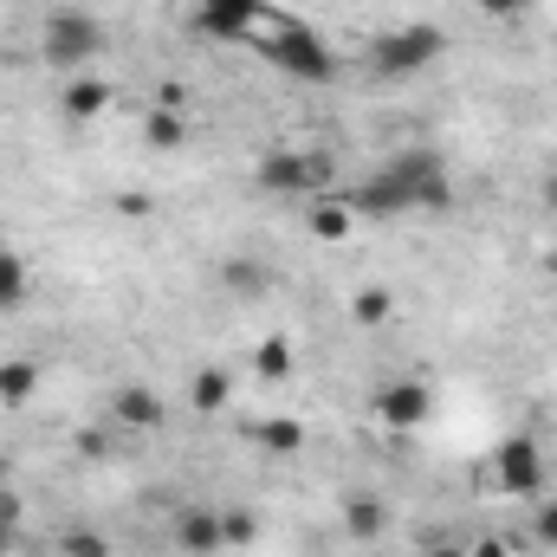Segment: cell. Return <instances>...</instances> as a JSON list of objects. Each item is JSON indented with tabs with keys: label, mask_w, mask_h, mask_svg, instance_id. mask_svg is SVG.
Returning a JSON list of instances; mask_svg holds the SVG:
<instances>
[{
	"label": "cell",
	"mask_w": 557,
	"mask_h": 557,
	"mask_svg": "<svg viewBox=\"0 0 557 557\" xmlns=\"http://www.w3.org/2000/svg\"><path fill=\"white\" fill-rule=\"evenodd\" d=\"M59 552H65V557H111V545H104V532H91V525H72V532L59 539Z\"/></svg>",
	"instance_id": "22"
},
{
	"label": "cell",
	"mask_w": 557,
	"mask_h": 557,
	"mask_svg": "<svg viewBox=\"0 0 557 557\" xmlns=\"http://www.w3.org/2000/svg\"><path fill=\"white\" fill-rule=\"evenodd\" d=\"M331 175H337V162L318 156V149H273V156H260V188L267 195H324Z\"/></svg>",
	"instance_id": "6"
},
{
	"label": "cell",
	"mask_w": 557,
	"mask_h": 557,
	"mask_svg": "<svg viewBox=\"0 0 557 557\" xmlns=\"http://www.w3.org/2000/svg\"><path fill=\"white\" fill-rule=\"evenodd\" d=\"M260 441H267L273 454H298V447H305V421L278 416V421H267V428H260Z\"/></svg>",
	"instance_id": "21"
},
{
	"label": "cell",
	"mask_w": 557,
	"mask_h": 557,
	"mask_svg": "<svg viewBox=\"0 0 557 557\" xmlns=\"http://www.w3.org/2000/svg\"><path fill=\"white\" fill-rule=\"evenodd\" d=\"M104 104H111V85H104V78H91V72L65 78V91H59L65 124H98V117H104Z\"/></svg>",
	"instance_id": "10"
},
{
	"label": "cell",
	"mask_w": 557,
	"mask_h": 557,
	"mask_svg": "<svg viewBox=\"0 0 557 557\" xmlns=\"http://www.w3.org/2000/svg\"><path fill=\"white\" fill-rule=\"evenodd\" d=\"M260 52H267V65L285 72L292 85H331V78H337V52H331L298 13H278V26L260 39Z\"/></svg>",
	"instance_id": "3"
},
{
	"label": "cell",
	"mask_w": 557,
	"mask_h": 557,
	"mask_svg": "<svg viewBox=\"0 0 557 557\" xmlns=\"http://www.w3.org/2000/svg\"><path fill=\"white\" fill-rule=\"evenodd\" d=\"M486 473H493V493L499 499H525V506H539L545 499V486H552V467H545V447H539V434H506L499 447H493V460H486Z\"/></svg>",
	"instance_id": "4"
},
{
	"label": "cell",
	"mask_w": 557,
	"mask_h": 557,
	"mask_svg": "<svg viewBox=\"0 0 557 557\" xmlns=\"http://www.w3.org/2000/svg\"><path fill=\"white\" fill-rule=\"evenodd\" d=\"M441 52H447V33L428 26V20H416V26L383 33V39L370 46V65H376V78H421Z\"/></svg>",
	"instance_id": "5"
},
{
	"label": "cell",
	"mask_w": 557,
	"mask_h": 557,
	"mask_svg": "<svg viewBox=\"0 0 557 557\" xmlns=\"http://www.w3.org/2000/svg\"><path fill=\"white\" fill-rule=\"evenodd\" d=\"M370 409H376V421H383L389 434H416V428L434 421V383H421V376H389V383H376Z\"/></svg>",
	"instance_id": "7"
},
{
	"label": "cell",
	"mask_w": 557,
	"mask_h": 557,
	"mask_svg": "<svg viewBox=\"0 0 557 557\" xmlns=\"http://www.w3.org/2000/svg\"><path fill=\"white\" fill-rule=\"evenodd\" d=\"M20 519H26L20 493H13V486H0V532H13V539H20Z\"/></svg>",
	"instance_id": "25"
},
{
	"label": "cell",
	"mask_w": 557,
	"mask_h": 557,
	"mask_svg": "<svg viewBox=\"0 0 557 557\" xmlns=\"http://www.w3.org/2000/svg\"><path fill=\"white\" fill-rule=\"evenodd\" d=\"M480 7H486V13H493V20H519V13H525V7H532V0H480Z\"/></svg>",
	"instance_id": "28"
},
{
	"label": "cell",
	"mask_w": 557,
	"mask_h": 557,
	"mask_svg": "<svg viewBox=\"0 0 557 557\" xmlns=\"http://www.w3.org/2000/svg\"><path fill=\"white\" fill-rule=\"evenodd\" d=\"M33 389H39V363L33 357H7L0 363V403L20 409V403H33Z\"/></svg>",
	"instance_id": "13"
},
{
	"label": "cell",
	"mask_w": 557,
	"mask_h": 557,
	"mask_svg": "<svg viewBox=\"0 0 557 557\" xmlns=\"http://www.w3.org/2000/svg\"><path fill=\"white\" fill-rule=\"evenodd\" d=\"M467 557H512V552H506L499 539H486V545H473V552H467Z\"/></svg>",
	"instance_id": "30"
},
{
	"label": "cell",
	"mask_w": 557,
	"mask_h": 557,
	"mask_svg": "<svg viewBox=\"0 0 557 557\" xmlns=\"http://www.w3.org/2000/svg\"><path fill=\"white\" fill-rule=\"evenodd\" d=\"M416 557H467V545H454L447 532H428V539H421V552H416Z\"/></svg>",
	"instance_id": "26"
},
{
	"label": "cell",
	"mask_w": 557,
	"mask_h": 557,
	"mask_svg": "<svg viewBox=\"0 0 557 557\" xmlns=\"http://www.w3.org/2000/svg\"><path fill=\"white\" fill-rule=\"evenodd\" d=\"M7 545H13V532H0V557H7Z\"/></svg>",
	"instance_id": "31"
},
{
	"label": "cell",
	"mask_w": 557,
	"mask_h": 557,
	"mask_svg": "<svg viewBox=\"0 0 557 557\" xmlns=\"http://www.w3.org/2000/svg\"><path fill=\"white\" fill-rule=\"evenodd\" d=\"M169 539H175V552H182V557H208V552H221V512H182Z\"/></svg>",
	"instance_id": "12"
},
{
	"label": "cell",
	"mask_w": 557,
	"mask_h": 557,
	"mask_svg": "<svg viewBox=\"0 0 557 557\" xmlns=\"http://www.w3.org/2000/svg\"><path fill=\"white\" fill-rule=\"evenodd\" d=\"M539 201H545V208H552V214H557V169H552V175H545V182H539Z\"/></svg>",
	"instance_id": "29"
},
{
	"label": "cell",
	"mask_w": 557,
	"mask_h": 557,
	"mask_svg": "<svg viewBox=\"0 0 557 557\" xmlns=\"http://www.w3.org/2000/svg\"><path fill=\"white\" fill-rule=\"evenodd\" d=\"M447 201H454L447 162L434 149H396L376 175L357 182L350 214H363V221H403V214H441Z\"/></svg>",
	"instance_id": "1"
},
{
	"label": "cell",
	"mask_w": 557,
	"mask_h": 557,
	"mask_svg": "<svg viewBox=\"0 0 557 557\" xmlns=\"http://www.w3.org/2000/svg\"><path fill=\"white\" fill-rule=\"evenodd\" d=\"M156 557H175V552H156Z\"/></svg>",
	"instance_id": "32"
},
{
	"label": "cell",
	"mask_w": 557,
	"mask_h": 557,
	"mask_svg": "<svg viewBox=\"0 0 557 557\" xmlns=\"http://www.w3.org/2000/svg\"><path fill=\"white\" fill-rule=\"evenodd\" d=\"M111 416L124 434H156L162 428V396L149 389V383H124L117 396H111Z\"/></svg>",
	"instance_id": "9"
},
{
	"label": "cell",
	"mask_w": 557,
	"mask_h": 557,
	"mask_svg": "<svg viewBox=\"0 0 557 557\" xmlns=\"http://www.w3.org/2000/svg\"><path fill=\"white\" fill-rule=\"evenodd\" d=\"M350 318H357L363 331H376V324H389V318H396V298H389L383 285H363V292L350 298Z\"/></svg>",
	"instance_id": "16"
},
{
	"label": "cell",
	"mask_w": 557,
	"mask_h": 557,
	"mask_svg": "<svg viewBox=\"0 0 557 557\" xmlns=\"http://www.w3.org/2000/svg\"><path fill=\"white\" fill-rule=\"evenodd\" d=\"M227 396H234L227 370H195V383H188V403H195L201 416H221V409H227Z\"/></svg>",
	"instance_id": "14"
},
{
	"label": "cell",
	"mask_w": 557,
	"mask_h": 557,
	"mask_svg": "<svg viewBox=\"0 0 557 557\" xmlns=\"http://www.w3.org/2000/svg\"><path fill=\"white\" fill-rule=\"evenodd\" d=\"M78 454H85V460H104V454H111V428H85Z\"/></svg>",
	"instance_id": "27"
},
{
	"label": "cell",
	"mask_w": 557,
	"mask_h": 557,
	"mask_svg": "<svg viewBox=\"0 0 557 557\" xmlns=\"http://www.w3.org/2000/svg\"><path fill=\"white\" fill-rule=\"evenodd\" d=\"M221 285L240 292V298H260V292H267V273H260L253 260H227V267H221Z\"/></svg>",
	"instance_id": "20"
},
{
	"label": "cell",
	"mask_w": 557,
	"mask_h": 557,
	"mask_svg": "<svg viewBox=\"0 0 557 557\" xmlns=\"http://www.w3.org/2000/svg\"><path fill=\"white\" fill-rule=\"evenodd\" d=\"M149 149H182V137H188V124H182V111H149Z\"/></svg>",
	"instance_id": "19"
},
{
	"label": "cell",
	"mask_w": 557,
	"mask_h": 557,
	"mask_svg": "<svg viewBox=\"0 0 557 557\" xmlns=\"http://www.w3.org/2000/svg\"><path fill=\"white\" fill-rule=\"evenodd\" d=\"M253 539V519L247 512H221V545H247Z\"/></svg>",
	"instance_id": "24"
},
{
	"label": "cell",
	"mask_w": 557,
	"mask_h": 557,
	"mask_svg": "<svg viewBox=\"0 0 557 557\" xmlns=\"http://www.w3.org/2000/svg\"><path fill=\"white\" fill-rule=\"evenodd\" d=\"M305 227H311L318 240H344V234H350V201H318Z\"/></svg>",
	"instance_id": "17"
},
{
	"label": "cell",
	"mask_w": 557,
	"mask_h": 557,
	"mask_svg": "<svg viewBox=\"0 0 557 557\" xmlns=\"http://www.w3.org/2000/svg\"><path fill=\"white\" fill-rule=\"evenodd\" d=\"M98 52H104V26H98L91 7H52L39 20V59H46V72L78 78V72H91Z\"/></svg>",
	"instance_id": "2"
},
{
	"label": "cell",
	"mask_w": 557,
	"mask_h": 557,
	"mask_svg": "<svg viewBox=\"0 0 557 557\" xmlns=\"http://www.w3.org/2000/svg\"><path fill=\"white\" fill-rule=\"evenodd\" d=\"M532 545H539V552H557V499L552 493L532 506Z\"/></svg>",
	"instance_id": "23"
},
{
	"label": "cell",
	"mask_w": 557,
	"mask_h": 557,
	"mask_svg": "<svg viewBox=\"0 0 557 557\" xmlns=\"http://www.w3.org/2000/svg\"><path fill=\"white\" fill-rule=\"evenodd\" d=\"M253 370H260V383H285V376H292V344H285V337H267V344L253 350Z\"/></svg>",
	"instance_id": "18"
},
{
	"label": "cell",
	"mask_w": 557,
	"mask_h": 557,
	"mask_svg": "<svg viewBox=\"0 0 557 557\" xmlns=\"http://www.w3.org/2000/svg\"><path fill=\"white\" fill-rule=\"evenodd\" d=\"M344 532H350L357 545H376V539L389 532V506H383L376 493H350V499H344Z\"/></svg>",
	"instance_id": "11"
},
{
	"label": "cell",
	"mask_w": 557,
	"mask_h": 557,
	"mask_svg": "<svg viewBox=\"0 0 557 557\" xmlns=\"http://www.w3.org/2000/svg\"><path fill=\"white\" fill-rule=\"evenodd\" d=\"M26 292H33V273H26V260L0 247V311H13V305H26Z\"/></svg>",
	"instance_id": "15"
},
{
	"label": "cell",
	"mask_w": 557,
	"mask_h": 557,
	"mask_svg": "<svg viewBox=\"0 0 557 557\" xmlns=\"http://www.w3.org/2000/svg\"><path fill=\"white\" fill-rule=\"evenodd\" d=\"M260 20H267V0H195L201 39H253Z\"/></svg>",
	"instance_id": "8"
}]
</instances>
